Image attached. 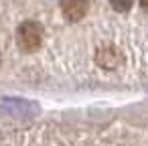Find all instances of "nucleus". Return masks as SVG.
I'll return each instance as SVG.
<instances>
[{"label": "nucleus", "instance_id": "f257e3e1", "mask_svg": "<svg viewBox=\"0 0 148 146\" xmlns=\"http://www.w3.org/2000/svg\"><path fill=\"white\" fill-rule=\"evenodd\" d=\"M43 27H41V23H37V21H27V23H23L21 27H18V31H16V43H18V47L23 49V51H27V53H33V51H37L41 45H43Z\"/></svg>", "mask_w": 148, "mask_h": 146}, {"label": "nucleus", "instance_id": "f03ea898", "mask_svg": "<svg viewBox=\"0 0 148 146\" xmlns=\"http://www.w3.org/2000/svg\"><path fill=\"white\" fill-rule=\"evenodd\" d=\"M89 10V0H61V12L69 23L81 21Z\"/></svg>", "mask_w": 148, "mask_h": 146}, {"label": "nucleus", "instance_id": "7ed1b4c3", "mask_svg": "<svg viewBox=\"0 0 148 146\" xmlns=\"http://www.w3.org/2000/svg\"><path fill=\"white\" fill-rule=\"evenodd\" d=\"M95 61H97V65H99L101 69L112 71V69H116V67L122 63V57H120V51H118V49H114V47H103V49L97 51Z\"/></svg>", "mask_w": 148, "mask_h": 146}, {"label": "nucleus", "instance_id": "20e7f679", "mask_svg": "<svg viewBox=\"0 0 148 146\" xmlns=\"http://www.w3.org/2000/svg\"><path fill=\"white\" fill-rule=\"evenodd\" d=\"M132 2H134V0H110L112 8L118 10V12H128L132 8Z\"/></svg>", "mask_w": 148, "mask_h": 146}, {"label": "nucleus", "instance_id": "39448f33", "mask_svg": "<svg viewBox=\"0 0 148 146\" xmlns=\"http://www.w3.org/2000/svg\"><path fill=\"white\" fill-rule=\"evenodd\" d=\"M140 4H142L144 10H148V0H140Z\"/></svg>", "mask_w": 148, "mask_h": 146}, {"label": "nucleus", "instance_id": "423d86ee", "mask_svg": "<svg viewBox=\"0 0 148 146\" xmlns=\"http://www.w3.org/2000/svg\"><path fill=\"white\" fill-rule=\"evenodd\" d=\"M0 61H2V57H0Z\"/></svg>", "mask_w": 148, "mask_h": 146}]
</instances>
